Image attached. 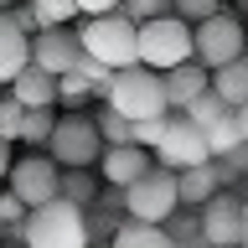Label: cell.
I'll return each instance as SVG.
<instances>
[{
    "label": "cell",
    "mask_w": 248,
    "mask_h": 248,
    "mask_svg": "<svg viewBox=\"0 0 248 248\" xmlns=\"http://www.w3.org/2000/svg\"><path fill=\"white\" fill-rule=\"evenodd\" d=\"M21 243L26 248H88L93 243L88 207H78L67 197H52L42 207H31L21 217Z\"/></svg>",
    "instance_id": "cell-1"
},
{
    "label": "cell",
    "mask_w": 248,
    "mask_h": 248,
    "mask_svg": "<svg viewBox=\"0 0 248 248\" xmlns=\"http://www.w3.org/2000/svg\"><path fill=\"white\" fill-rule=\"evenodd\" d=\"M108 108H119L124 119H150V114H170L166 104V78L155 73V67H145V62H129V67H114V78H108V88L98 93Z\"/></svg>",
    "instance_id": "cell-2"
},
{
    "label": "cell",
    "mask_w": 248,
    "mask_h": 248,
    "mask_svg": "<svg viewBox=\"0 0 248 248\" xmlns=\"http://www.w3.org/2000/svg\"><path fill=\"white\" fill-rule=\"evenodd\" d=\"M135 57L155 73H166L176 62L191 57V21H181L176 11L150 16V21H135Z\"/></svg>",
    "instance_id": "cell-3"
},
{
    "label": "cell",
    "mask_w": 248,
    "mask_h": 248,
    "mask_svg": "<svg viewBox=\"0 0 248 248\" xmlns=\"http://www.w3.org/2000/svg\"><path fill=\"white\" fill-rule=\"evenodd\" d=\"M78 42L88 57H98L104 67H129L135 57V21L124 11H104V16H83L78 26Z\"/></svg>",
    "instance_id": "cell-4"
},
{
    "label": "cell",
    "mask_w": 248,
    "mask_h": 248,
    "mask_svg": "<svg viewBox=\"0 0 248 248\" xmlns=\"http://www.w3.org/2000/svg\"><path fill=\"white\" fill-rule=\"evenodd\" d=\"M119 202H124V212L140 217V222H166V217L181 207V197H176V170L155 160L145 176H135V181L119 191Z\"/></svg>",
    "instance_id": "cell-5"
},
{
    "label": "cell",
    "mask_w": 248,
    "mask_h": 248,
    "mask_svg": "<svg viewBox=\"0 0 248 248\" xmlns=\"http://www.w3.org/2000/svg\"><path fill=\"white\" fill-rule=\"evenodd\" d=\"M243 21L232 11H222L217 5L212 16H202V21H191V57L212 73V67H222V62H232L238 52H243Z\"/></svg>",
    "instance_id": "cell-6"
},
{
    "label": "cell",
    "mask_w": 248,
    "mask_h": 248,
    "mask_svg": "<svg viewBox=\"0 0 248 248\" xmlns=\"http://www.w3.org/2000/svg\"><path fill=\"white\" fill-rule=\"evenodd\" d=\"M46 155L57 160V166H98V155H104V135H98V124L93 114H62L52 124V135H46Z\"/></svg>",
    "instance_id": "cell-7"
},
{
    "label": "cell",
    "mask_w": 248,
    "mask_h": 248,
    "mask_svg": "<svg viewBox=\"0 0 248 248\" xmlns=\"http://www.w3.org/2000/svg\"><path fill=\"white\" fill-rule=\"evenodd\" d=\"M238 232H243V197H232V191L217 186L197 207V238L207 248H238Z\"/></svg>",
    "instance_id": "cell-8"
},
{
    "label": "cell",
    "mask_w": 248,
    "mask_h": 248,
    "mask_svg": "<svg viewBox=\"0 0 248 248\" xmlns=\"http://www.w3.org/2000/svg\"><path fill=\"white\" fill-rule=\"evenodd\" d=\"M57 170L62 166L52 155H21V160H11V170H5V186L26 202V212H31V207H42V202L57 197Z\"/></svg>",
    "instance_id": "cell-9"
},
{
    "label": "cell",
    "mask_w": 248,
    "mask_h": 248,
    "mask_svg": "<svg viewBox=\"0 0 248 248\" xmlns=\"http://www.w3.org/2000/svg\"><path fill=\"white\" fill-rule=\"evenodd\" d=\"M155 160L170 170H181V166H197V160H212V150H207V135H202L197 124L186 119V114H176L170 108V119H166V135H160V145H155Z\"/></svg>",
    "instance_id": "cell-10"
},
{
    "label": "cell",
    "mask_w": 248,
    "mask_h": 248,
    "mask_svg": "<svg viewBox=\"0 0 248 248\" xmlns=\"http://www.w3.org/2000/svg\"><path fill=\"white\" fill-rule=\"evenodd\" d=\"M78 57H83V42H78V26H73V21L42 26L36 36H31V62L46 67V73H67V67H78Z\"/></svg>",
    "instance_id": "cell-11"
},
{
    "label": "cell",
    "mask_w": 248,
    "mask_h": 248,
    "mask_svg": "<svg viewBox=\"0 0 248 248\" xmlns=\"http://www.w3.org/2000/svg\"><path fill=\"white\" fill-rule=\"evenodd\" d=\"M150 166H155V155L145 150V145H135V140L104 145V155H98V170H104V181L114 186V191H124V186L135 181V176H145Z\"/></svg>",
    "instance_id": "cell-12"
},
{
    "label": "cell",
    "mask_w": 248,
    "mask_h": 248,
    "mask_svg": "<svg viewBox=\"0 0 248 248\" xmlns=\"http://www.w3.org/2000/svg\"><path fill=\"white\" fill-rule=\"evenodd\" d=\"M160 78H166V104H170V108H186L197 93L212 88V73H207L197 57H186V62H176V67H166Z\"/></svg>",
    "instance_id": "cell-13"
},
{
    "label": "cell",
    "mask_w": 248,
    "mask_h": 248,
    "mask_svg": "<svg viewBox=\"0 0 248 248\" xmlns=\"http://www.w3.org/2000/svg\"><path fill=\"white\" fill-rule=\"evenodd\" d=\"M31 62V36L11 21V11H0V88H11V78Z\"/></svg>",
    "instance_id": "cell-14"
},
{
    "label": "cell",
    "mask_w": 248,
    "mask_h": 248,
    "mask_svg": "<svg viewBox=\"0 0 248 248\" xmlns=\"http://www.w3.org/2000/svg\"><path fill=\"white\" fill-rule=\"evenodd\" d=\"M217 186H222L217 160H197V166H181V170H176V197H181V207H202Z\"/></svg>",
    "instance_id": "cell-15"
},
{
    "label": "cell",
    "mask_w": 248,
    "mask_h": 248,
    "mask_svg": "<svg viewBox=\"0 0 248 248\" xmlns=\"http://www.w3.org/2000/svg\"><path fill=\"white\" fill-rule=\"evenodd\" d=\"M11 93H16L26 108H36V104H52V108H57V73H46V67L26 62V67L11 78Z\"/></svg>",
    "instance_id": "cell-16"
},
{
    "label": "cell",
    "mask_w": 248,
    "mask_h": 248,
    "mask_svg": "<svg viewBox=\"0 0 248 248\" xmlns=\"http://www.w3.org/2000/svg\"><path fill=\"white\" fill-rule=\"evenodd\" d=\"M108 248H176V238L166 232V222H140V217H129V222L114 228Z\"/></svg>",
    "instance_id": "cell-17"
},
{
    "label": "cell",
    "mask_w": 248,
    "mask_h": 248,
    "mask_svg": "<svg viewBox=\"0 0 248 248\" xmlns=\"http://www.w3.org/2000/svg\"><path fill=\"white\" fill-rule=\"evenodd\" d=\"M212 93L222 98V104H243L248 98V52H238L232 62L212 67Z\"/></svg>",
    "instance_id": "cell-18"
},
{
    "label": "cell",
    "mask_w": 248,
    "mask_h": 248,
    "mask_svg": "<svg viewBox=\"0 0 248 248\" xmlns=\"http://www.w3.org/2000/svg\"><path fill=\"white\" fill-rule=\"evenodd\" d=\"M57 197L78 202V207H93V202H98V181H93V166H62V170H57Z\"/></svg>",
    "instance_id": "cell-19"
},
{
    "label": "cell",
    "mask_w": 248,
    "mask_h": 248,
    "mask_svg": "<svg viewBox=\"0 0 248 248\" xmlns=\"http://www.w3.org/2000/svg\"><path fill=\"white\" fill-rule=\"evenodd\" d=\"M202 135H207V150H212V160H217V155H228L232 145H243V129H238V119H232V108H222V114H217V119L202 129Z\"/></svg>",
    "instance_id": "cell-20"
},
{
    "label": "cell",
    "mask_w": 248,
    "mask_h": 248,
    "mask_svg": "<svg viewBox=\"0 0 248 248\" xmlns=\"http://www.w3.org/2000/svg\"><path fill=\"white\" fill-rule=\"evenodd\" d=\"M52 124H57L52 104H36V108H26V114H21V135H16V140H26V145H46Z\"/></svg>",
    "instance_id": "cell-21"
},
{
    "label": "cell",
    "mask_w": 248,
    "mask_h": 248,
    "mask_svg": "<svg viewBox=\"0 0 248 248\" xmlns=\"http://www.w3.org/2000/svg\"><path fill=\"white\" fill-rule=\"evenodd\" d=\"M88 98H93V88H88V78L78 73V67L57 73V104H67V108H83Z\"/></svg>",
    "instance_id": "cell-22"
},
{
    "label": "cell",
    "mask_w": 248,
    "mask_h": 248,
    "mask_svg": "<svg viewBox=\"0 0 248 248\" xmlns=\"http://www.w3.org/2000/svg\"><path fill=\"white\" fill-rule=\"evenodd\" d=\"M222 108H232V104H222V98H217V93L207 88V93H197V98H191L186 108H176V114H186V119L197 124V129H207V124H212L217 114H222Z\"/></svg>",
    "instance_id": "cell-23"
},
{
    "label": "cell",
    "mask_w": 248,
    "mask_h": 248,
    "mask_svg": "<svg viewBox=\"0 0 248 248\" xmlns=\"http://www.w3.org/2000/svg\"><path fill=\"white\" fill-rule=\"evenodd\" d=\"M93 124H98V135H104V145H124V140H129V119H124L119 108H108V104H98Z\"/></svg>",
    "instance_id": "cell-24"
},
{
    "label": "cell",
    "mask_w": 248,
    "mask_h": 248,
    "mask_svg": "<svg viewBox=\"0 0 248 248\" xmlns=\"http://www.w3.org/2000/svg\"><path fill=\"white\" fill-rule=\"evenodd\" d=\"M31 11H36L42 26H62V21L78 16V0H31Z\"/></svg>",
    "instance_id": "cell-25"
},
{
    "label": "cell",
    "mask_w": 248,
    "mask_h": 248,
    "mask_svg": "<svg viewBox=\"0 0 248 248\" xmlns=\"http://www.w3.org/2000/svg\"><path fill=\"white\" fill-rule=\"evenodd\" d=\"M166 119H170V114L135 119V124H129V140H135V145H145V150H155V145H160V135H166Z\"/></svg>",
    "instance_id": "cell-26"
},
{
    "label": "cell",
    "mask_w": 248,
    "mask_h": 248,
    "mask_svg": "<svg viewBox=\"0 0 248 248\" xmlns=\"http://www.w3.org/2000/svg\"><path fill=\"white\" fill-rule=\"evenodd\" d=\"M217 170H222V181H243V176H248V140L232 145L228 155H217Z\"/></svg>",
    "instance_id": "cell-27"
},
{
    "label": "cell",
    "mask_w": 248,
    "mask_h": 248,
    "mask_svg": "<svg viewBox=\"0 0 248 248\" xmlns=\"http://www.w3.org/2000/svg\"><path fill=\"white\" fill-rule=\"evenodd\" d=\"M21 114H26V104H21L16 93H5V98H0V135H5V140L21 135Z\"/></svg>",
    "instance_id": "cell-28"
},
{
    "label": "cell",
    "mask_w": 248,
    "mask_h": 248,
    "mask_svg": "<svg viewBox=\"0 0 248 248\" xmlns=\"http://www.w3.org/2000/svg\"><path fill=\"white\" fill-rule=\"evenodd\" d=\"M78 73L88 78V88H93V93H104V88H108V78H114V67H104L98 57H88V52H83V57H78Z\"/></svg>",
    "instance_id": "cell-29"
},
{
    "label": "cell",
    "mask_w": 248,
    "mask_h": 248,
    "mask_svg": "<svg viewBox=\"0 0 248 248\" xmlns=\"http://www.w3.org/2000/svg\"><path fill=\"white\" fill-rule=\"evenodd\" d=\"M119 11L129 16V21H150V16H166L170 0H119Z\"/></svg>",
    "instance_id": "cell-30"
},
{
    "label": "cell",
    "mask_w": 248,
    "mask_h": 248,
    "mask_svg": "<svg viewBox=\"0 0 248 248\" xmlns=\"http://www.w3.org/2000/svg\"><path fill=\"white\" fill-rule=\"evenodd\" d=\"M222 0H170V11L181 16V21H202V16H212Z\"/></svg>",
    "instance_id": "cell-31"
},
{
    "label": "cell",
    "mask_w": 248,
    "mask_h": 248,
    "mask_svg": "<svg viewBox=\"0 0 248 248\" xmlns=\"http://www.w3.org/2000/svg\"><path fill=\"white\" fill-rule=\"evenodd\" d=\"M5 11H11V21H16L21 31H26V36H36V31H42L36 11H31V0H16V5H5Z\"/></svg>",
    "instance_id": "cell-32"
},
{
    "label": "cell",
    "mask_w": 248,
    "mask_h": 248,
    "mask_svg": "<svg viewBox=\"0 0 248 248\" xmlns=\"http://www.w3.org/2000/svg\"><path fill=\"white\" fill-rule=\"evenodd\" d=\"M0 217H5V222H21V217H26V202L16 197L11 186H5V191H0Z\"/></svg>",
    "instance_id": "cell-33"
},
{
    "label": "cell",
    "mask_w": 248,
    "mask_h": 248,
    "mask_svg": "<svg viewBox=\"0 0 248 248\" xmlns=\"http://www.w3.org/2000/svg\"><path fill=\"white\" fill-rule=\"evenodd\" d=\"M104 11H119V0H78V16H104Z\"/></svg>",
    "instance_id": "cell-34"
},
{
    "label": "cell",
    "mask_w": 248,
    "mask_h": 248,
    "mask_svg": "<svg viewBox=\"0 0 248 248\" xmlns=\"http://www.w3.org/2000/svg\"><path fill=\"white\" fill-rule=\"evenodd\" d=\"M11 160H16V140H5V135H0V181H5V170H11Z\"/></svg>",
    "instance_id": "cell-35"
},
{
    "label": "cell",
    "mask_w": 248,
    "mask_h": 248,
    "mask_svg": "<svg viewBox=\"0 0 248 248\" xmlns=\"http://www.w3.org/2000/svg\"><path fill=\"white\" fill-rule=\"evenodd\" d=\"M232 119H238V129H243V140H248V98H243V104H232Z\"/></svg>",
    "instance_id": "cell-36"
},
{
    "label": "cell",
    "mask_w": 248,
    "mask_h": 248,
    "mask_svg": "<svg viewBox=\"0 0 248 248\" xmlns=\"http://www.w3.org/2000/svg\"><path fill=\"white\" fill-rule=\"evenodd\" d=\"M238 248H248V197H243V232H238Z\"/></svg>",
    "instance_id": "cell-37"
},
{
    "label": "cell",
    "mask_w": 248,
    "mask_h": 248,
    "mask_svg": "<svg viewBox=\"0 0 248 248\" xmlns=\"http://www.w3.org/2000/svg\"><path fill=\"white\" fill-rule=\"evenodd\" d=\"M176 248H207V243H202V238H186V243H176Z\"/></svg>",
    "instance_id": "cell-38"
},
{
    "label": "cell",
    "mask_w": 248,
    "mask_h": 248,
    "mask_svg": "<svg viewBox=\"0 0 248 248\" xmlns=\"http://www.w3.org/2000/svg\"><path fill=\"white\" fill-rule=\"evenodd\" d=\"M5 5H16V0H0V11H5Z\"/></svg>",
    "instance_id": "cell-39"
},
{
    "label": "cell",
    "mask_w": 248,
    "mask_h": 248,
    "mask_svg": "<svg viewBox=\"0 0 248 248\" xmlns=\"http://www.w3.org/2000/svg\"><path fill=\"white\" fill-rule=\"evenodd\" d=\"M16 248H26V243H16Z\"/></svg>",
    "instance_id": "cell-40"
}]
</instances>
